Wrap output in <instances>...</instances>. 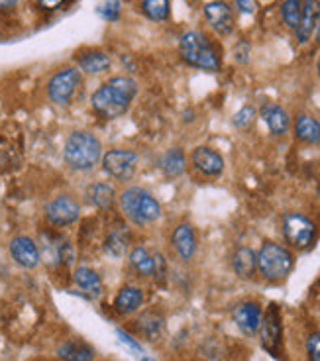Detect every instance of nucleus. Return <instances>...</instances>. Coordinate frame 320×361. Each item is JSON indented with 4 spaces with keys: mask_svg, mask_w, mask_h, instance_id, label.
Returning <instances> with one entry per match:
<instances>
[{
    "mask_svg": "<svg viewBox=\"0 0 320 361\" xmlns=\"http://www.w3.org/2000/svg\"><path fill=\"white\" fill-rule=\"evenodd\" d=\"M137 85L130 77H112L92 92V109L102 118L114 120L122 116L130 109L132 100L136 99Z\"/></svg>",
    "mask_w": 320,
    "mask_h": 361,
    "instance_id": "1",
    "label": "nucleus"
},
{
    "mask_svg": "<svg viewBox=\"0 0 320 361\" xmlns=\"http://www.w3.org/2000/svg\"><path fill=\"white\" fill-rule=\"evenodd\" d=\"M63 159L73 171H91L102 159L101 140L85 130L73 132L65 142Z\"/></svg>",
    "mask_w": 320,
    "mask_h": 361,
    "instance_id": "2",
    "label": "nucleus"
},
{
    "mask_svg": "<svg viewBox=\"0 0 320 361\" xmlns=\"http://www.w3.org/2000/svg\"><path fill=\"white\" fill-rule=\"evenodd\" d=\"M120 208L132 224H154L161 216V207L157 199L142 187H130L120 195Z\"/></svg>",
    "mask_w": 320,
    "mask_h": 361,
    "instance_id": "3",
    "label": "nucleus"
},
{
    "mask_svg": "<svg viewBox=\"0 0 320 361\" xmlns=\"http://www.w3.org/2000/svg\"><path fill=\"white\" fill-rule=\"evenodd\" d=\"M179 51L185 61L202 71H219L220 57L207 37L199 32H187L181 37Z\"/></svg>",
    "mask_w": 320,
    "mask_h": 361,
    "instance_id": "4",
    "label": "nucleus"
},
{
    "mask_svg": "<svg viewBox=\"0 0 320 361\" xmlns=\"http://www.w3.org/2000/svg\"><path fill=\"white\" fill-rule=\"evenodd\" d=\"M257 269L266 279L281 281L293 269V255L283 245L266 242L257 253Z\"/></svg>",
    "mask_w": 320,
    "mask_h": 361,
    "instance_id": "5",
    "label": "nucleus"
},
{
    "mask_svg": "<svg viewBox=\"0 0 320 361\" xmlns=\"http://www.w3.org/2000/svg\"><path fill=\"white\" fill-rule=\"evenodd\" d=\"M81 85V71L75 67H67L57 71L47 82V97L55 104H67L73 99L75 90Z\"/></svg>",
    "mask_w": 320,
    "mask_h": 361,
    "instance_id": "6",
    "label": "nucleus"
},
{
    "mask_svg": "<svg viewBox=\"0 0 320 361\" xmlns=\"http://www.w3.org/2000/svg\"><path fill=\"white\" fill-rule=\"evenodd\" d=\"M81 216V207L79 202L69 197V195H59L46 204L47 222L55 228H65V226L75 224Z\"/></svg>",
    "mask_w": 320,
    "mask_h": 361,
    "instance_id": "7",
    "label": "nucleus"
},
{
    "mask_svg": "<svg viewBox=\"0 0 320 361\" xmlns=\"http://www.w3.org/2000/svg\"><path fill=\"white\" fill-rule=\"evenodd\" d=\"M102 167L110 177L128 180L137 169V154L132 149H110L102 155Z\"/></svg>",
    "mask_w": 320,
    "mask_h": 361,
    "instance_id": "8",
    "label": "nucleus"
},
{
    "mask_svg": "<svg viewBox=\"0 0 320 361\" xmlns=\"http://www.w3.org/2000/svg\"><path fill=\"white\" fill-rule=\"evenodd\" d=\"M283 232L289 244H293L295 247H309L314 240L316 228L302 214H287L283 220Z\"/></svg>",
    "mask_w": 320,
    "mask_h": 361,
    "instance_id": "9",
    "label": "nucleus"
},
{
    "mask_svg": "<svg viewBox=\"0 0 320 361\" xmlns=\"http://www.w3.org/2000/svg\"><path fill=\"white\" fill-rule=\"evenodd\" d=\"M259 328H261V345L271 355H279V350H281V318H279V308L275 305L267 308L266 318H261Z\"/></svg>",
    "mask_w": 320,
    "mask_h": 361,
    "instance_id": "10",
    "label": "nucleus"
},
{
    "mask_svg": "<svg viewBox=\"0 0 320 361\" xmlns=\"http://www.w3.org/2000/svg\"><path fill=\"white\" fill-rule=\"evenodd\" d=\"M8 250L12 259L18 263L20 267L34 269V267L39 265V259H42L39 247H37V244L30 235H16V238H12Z\"/></svg>",
    "mask_w": 320,
    "mask_h": 361,
    "instance_id": "11",
    "label": "nucleus"
},
{
    "mask_svg": "<svg viewBox=\"0 0 320 361\" xmlns=\"http://www.w3.org/2000/svg\"><path fill=\"white\" fill-rule=\"evenodd\" d=\"M204 16L209 20V24L214 27V32H219L220 36H226L234 27V14L226 2L216 0V2H209L204 6Z\"/></svg>",
    "mask_w": 320,
    "mask_h": 361,
    "instance_id": "12",
    "label": "nucleus"
},
{
    "mask_svg": "<svg viewBox=\"0 0 320 361\" xmlns=\"http://www.w3.org/2000/svg\"><path fill=\"white\" fill-rule=\"evenodd\" d=\"M234 322L246 336H254L261 324V308L256 302H242L234 310Z\"/></svg>",
    "mask_w": 320,
    "mask_h": 361,
    "instance_id": "13",
    "label": "nucleus"
},
{
    "mask_svg": "<svg viewBox=\"0 0 320 361\" xmlns=\"http://www.w3.org/2000/svg\"><path fill=\"white\" fill-rule=\"evenodd\" d=\"M319 16H320V2L319 0H304L302 2V12H301V20H299V26L295 27L297 30V39L304 44L309 42L314 32V27L319 24Z\"/></svg>",
    "mask_w": 320,
    "mask_h": 361,
    "instance_id": "14",
    "label": "nucleus"
},
{
    "mask_svg": "<svg viewBox=\"0 0 320 361\" xmlns=\"http://www.w3.org/2000/svg\"><path fill=\"white\" fill-rule=\"evenodd\" d=\"M192 165L204 175L214 177V175H220L224 169V159L214 149L201 145L192 152Z\"/></svg>",
    "mask_w": 320,
    "mask_h": 361,
    "instance_id": "15",
    "label": "nucleus"
},
{
    "mask_svg": "<svg viewBox=\"0 0 320 361\" xmlns=\"http://www.w3.org/2000/svg\"><path fill=\"white\" fill-rule=\"evenodd\" d=\"M171 242H173L175 252L179 253V257L185 262H189L197 252V238H195V232L189 224L177 226L173 235H171Z\"/></svg>",
    "mask_w": 320,
    "mask_h": 361,
    "instance_id": "16",
    "label": "nucleus"
},
{
    "mask_svg": "<svg viewBox=\"0 0 320 361\" xmlns=\"http://www.w3.org/2000/svg\"><path fill=\"white\" fill-rule=\"evenodd\" d=\"M73 279L77 283V287L85 290L89 297H101L102 295L101 275L91 267H85V265L77 267L73 273Z\"/></svg>",
    "mask_w": 320,
    "mask_h": 361,
    "instance_id": "17",
    "label": "nucleus"
},
{
    "mask_svg": "<svg viewBox=\"0 0 320 361\" xmlns=\"http://www.w3.org/2000/svg\"><path fill=\"white\" fill-rule=\"evenodd\" d=\"M261 118H264V122L267 124V128L271 130V134L275 135H283L287 134V130H289V114L285 112L281 106H277V104H267L261 110Z\"/></svg>",
    "mask_w": 320,
    "mask_h": 361,
    "instance_id": "18",
    "label": "nucleus"
},
{
    "mask_svg": "<svg viewBox=\"0 0 320 361\" xmlns=\"http://www.w3.org/2000/svg\"><path fill=\"white\" fill-rule=\"evenodd\" d=\"M87 200L91 202L92 207L101 208V210H110L114 207L116 192L106 183H92L91 187L87 189Z\"/></svg>",
    "mask_w": 320,
    "mask_h": 361,
    "instance_id": "19",
    "label": "nucleus"
},
{
    "mask_svg": "<svg viewBox=\"0 0 320 361\" xmlns=\"http://www.w3.org/2000/svg\"><path fill=\"white\" fill-rule=\"evenodd\" d=\"M142 305H144V293H142V289H137V287H124L116 295V300H114V307L122 314H132Z\"/></svg>",
    "mask_w": 320,
    "mask_h": 361,
    "instance_id": "20",
    "label": "nucleus"
},
{
    "mask_svg": "<svg viewBox=\"0 0 320 361\" xmlns=\"http://www.w3.org/2000/svg\"><path fill=\"white\" fill-rule=\"evenodd\" d=\"M232 265L242 279H250L257 269V255L250 247H240L238 252L234 253Z\"/></svg>",
    "mask_w": 320,
    "mask_h": 361,
    "instance_id": "21",
    "label": "nucleus"
},
{
    "mask_svg": "<svg viewBox=\"0 0 320 361\" xmlns=\"http://www.w3.org/2000/svg\"><path fill=\"white\" fill-rule=\"evenodd\" d=\"M295 134H297V137H299L301 142H304V144H319L320 124L314 118L302 114V116L297 118V122H295Z\"/></svg>",
    "mask_w": 320,
    "mask_h": 361,
    "instance_id": "22",
    "label": "nucleus"
},
{
    "mask_svg": "<svg viewBox=\"0 0 320 361\" xmlns=\"http://www.w3.org/2000/svg\"><path fill=\"white\" fill-rule=\"evenodd\" d=\"M57 355L63 361H92L94 352H92V348H89L87 343L67 342L57 350Z\"/></svg>",
    "mask_w": 320,
    "mask_h": 361,
    "instance_id": "23",
    "label": "nucleus"
},
{
    "mask_svg": "<svg viewBox=\"0 0 320 361\" xmlns=\"http://www.w3.org/2000/svg\"><path fill=\"white\" fill-rule=\"evenodd\" d=\"M79 67H81V71L97 75V73L109 69L110 57L104 51H87V54H82L79 57Z\"/></svg>",
    "mask_w": 320,
    "mask_h": 361,
    "instance_id": "24",
    "label": "nucleus"
},
{
    "mask_svg": "<svg viewBox=\"0 0 320 361\" xmlns=\"http://www.w3.org/2000/svg\"><path fill=\"white\" fill-rule=\"evenodd\" d=\"M130 263L142 277H152L154 275V255H149L144 247H134L130 252Z\"/></svg>",
    "mask_w": 320,
    "mask_h": 361,
    "instance_id": "25",
    "label": "nucleus"
},
{
    "mask_svg": "<svg viewBox=\"0 0 320 361\" xmlns=\"http://www.w3.org/2000/svg\"><path fill=\"white\" fill-rule=\"evenodd\" d=\"M161 167H164L165 175L169 177H179L185 171V154L179 147L169 149L161 159Z\"/></svg>",
    "mask_w": 320,
    "mask_h": 361,
    "instance_id": "26",
    "label": "nucleus"
},
{
    "mask_svg": "<svg viewBox=\"0 0 320 361\" xmlns=\"http://www.w3.org/2000/svg\"><path fill=\"white\" fill-rule=\"evenodd\" d=\"M126 245H128V234H126V230L120 228L109 234L106 242H104V252L109 253L110 257H120L126 252Z\"/></svg>",
    "mask_w": 320,
    "mask_h": 361,
    "instance_id": "27",
    "label": "nucleus"
},
{
    "mask_svg": "<svg viewBox=\"0 0 320 361\" xmlns=\"http://www.w3.org/2000/svg\"><path fill=\"white\" fill-rule=\"evenodd\" d=\"M142 8L154 22H165L169 18V0H142Z\"/></svg>",
    "mask_w": 320,
    "mask_h": 361,
    "instance_id": "28",
    "label": "nucleus"
},
{
    "mask_svg": "<svg viewBox=\"0 0 320 361\" xmlns=\"http://www.w3.org/2000/svg\"><path fill=\"white\" fill-rule=\"evenodd\" d=\"M137 326H140V330L144 332V336L152 340V338H157V334L161 332L164 318H161V316H157L156 312H146V314L140 318Z\"/></svg>",
    "mask_w": 320,
    "mask_h": 361,
    "instance_id": "29",
    "label": "nucleus"
},
{
    "mask_svg": "<svg viewBox=\"0 0 320 361\" xmlns=\"http://www.w3.org/2000/svg\"><path fill=\"white\" fill-rule=\"evenodd\" d=\"M302 2H304V0H285L283 2L281 14H283L285 24L289 27L299 26V20H301L302 12Z\"/></svg>",
    "mask_w": 320,
    "mask_h": 361,
    "instance_id": "30",
    "label": "nucleus"
},
{
    "mask_svg": "<svg viewBox=\"0 0 320 361\" xmlns=\"http://www.w3.org/2000/svg\"><path fill=\"white\" fill-rule=\"evenodd\" d=\"M120 10H122L120 0H104V4L99 8V12H101V16L104 20L116 22V20L120 18Z\"/></svg>",
    "mask_w": 320,
    "mask_h": 361,
    "instance_id": "31",
    "label": "nucleus"
},
{
    "mask_svg": "<svg viewBox=\"0 0 320 361\" xmlns=\"http://www.w3.org/2000/svg\"><path fill=\"white\" fill-rule=\"evenodd\" d=\"M254 116H256V110L252 109V106H244V109L240 110L238 114L234 116V124L238 128H247L254 122Z\"/></svg>",
    "mask_w": 320,
    "mask_h": 361,
    "instance_id": "32",
    "label": "nucleus"
},
{
    "mask_svg": "<svg viewBox=\"0 0 320 361\" xmlns=\"http://www.w3.org/2000/svg\"><path fill=\"white\" fill-rule=\"evenodd\" d=\"M307 352L311 361H320V332L309 336L307 340Z\"/></svg>",
    "mask_w": 320,
    "mask_h": 361,
    "instance_id": "33",
    "label": "nucleus"
},
{
    "mask_svg": "<svg viewBox=\"0 0 320 361\" xmlns=\"http://www.w3.org/2000/svg\"><path fill=\"white\" fill-rule=\"evenodd\" d=\"M165 273H167V269H165V259L161 253H156L154 255V277H156L159 283L165 279Z\"/></svg>",
    "mask_w": 320,
    "mask_h": 361,
    "instance_id": "34",
    "label": "nucleus"
},
{
    "mask_svg": "<svg viewBox=\"0 0 320 361\" xmlns=\"http://www.w3.org/2000/svg\"><path fill=\"white\" fill-rule=\"evenodd\" d=\"M116 336H118V340H120V342L124 343V345H128V348H130V350H132V352L142 353V345H140V343H137L136 340H134V338H132V336L126 334V332H124V330H116Z\"/></svg>",
    "mask_w": 320,
    "mask_h": 361,
    "instance_id": "35",
    "label": "nucleus"
},
{
    "mask_svg": "<svg viewBox=\"0 0 320 361\" xmlns=\"http://www.w3.org/2000/svg\"><path fill=\"white\" fill-rule=\"evenodd\" d=\"M247 54H250V44H247V42H240V44L234 47V59H236L238 63H246Z\"/></svg>",
    "mask_w": 320,
    "mask_h": 361,
    "instance_id": "36",
    "label": "nucleus"
},
{
    "mask_svg": "<svg viewBox=\"0 0 320 361\" xmlns=\"http://www.w3.org/2000/svg\"><path fill=\"white\" fill-rule=\"evenodd\" d=\"M236 2V6H238L242 12H246V14H254L257 8L256 0H234Z\"/></svg>",
    "mask_w": 320,
    "mask_h": 361,
    "instance_id": "37",
    "label": "nucleus"
},
{
    "mask_svg": "<svg viewBox=\"0 0 320 361\" xmlns=\"http://www.w3.org/2000/svg\"><path fill=\"white\" fill-rule=\"evenodd\" d=\"M39 2V6L46 10H57L61 8L65 4V0H37Z\"/></svg>",
    "mask_w": 320,
    "mask_h": 361,
    "instance_id": "38",
    "label": "nucleus"
},
{
    "mask_svg": "<svg viewBox=\"0 0 320 361\" xmlns=\"http://www.w3.org/2000/svg\"><path fill=\"white\" fill-rule=\"evenodd\" d=\"M14 4H16V0H0V12L12 8Z\"/></svg>",
    "mask_w": 320,
    "mask_h": 361,
    "instance_id": "39",
    "label": "nucleus"
},
{
    "mask_svg": "<svg viewBox=\"0 0 320 361\" xmlns=\"http://www.w3.org/2000/svg\"><path fill=\"white\" fill-rule=\"evenodd\" d=\"M316 39H319V44H320V20H319V24H316Z\"/></svg>",
    "mask_w": 320,
    "mask_h": 361,
    "instance_id": "40",
    "label": "nucleus"
},
{
    "mask_svg": "<svg viewBox=\"0 0 320 361\" xmlns=\"http://www.w3.org/2000/svg\"><path fill=\"white\" fill-rule=\"evenodd\" d=\"M142 361H156L154 357H142Z\"/></svg>",
    "mask_w": 320,
    "mask_h": 361,
    "instance_id": "41",
    "label": "nucleus"
},
{
    "mask_svg": "<svg viewBox=\"0 0 320 361\" xmlns=\"http://www.w3.org/2000/svg\"><path fill=\"white\" fill-rule=\"evenodd\" d=\"M316 69H319V75H320V57H319V63H316Z\"/></svg>",
    "mask_w": 320,
    "mask_h": 361,
    "instance_id": "42",
    "label": "nucleus"
}]
</instances>
